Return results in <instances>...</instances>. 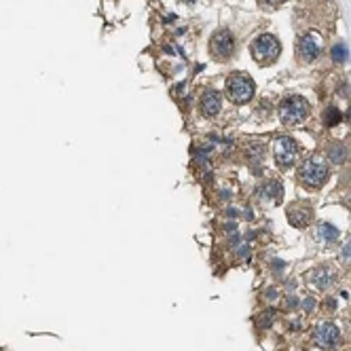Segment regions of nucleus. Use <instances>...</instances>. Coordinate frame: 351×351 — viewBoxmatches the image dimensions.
<instances>
[{
	"label": "nucleus",
	"instance_id": "obj_1",
	"mask_svg": "<svg viewBox=\"0 0 351 351\" xmlns=\"http://www.w3.org/2000/svg\"><path fill=\"white\" fill-rule=\"evenodd\" d=\"M328 176H330L328 163H326V159H322V157L305 159L298 170V180L305 188H322L326 184Z\"/></svg>",
	"mask_w": 351,
	"mask_h": 351
},
{
	"label": "nucleus",
	"instance_id": "obj_2",
	"mask_svg": "<svg viewBox=\"0 0 351 351\" xmlns=\"http://www.w3.org/2000/svg\"><path fill=\"white\" fill-rule=\"evenodd\" d=\"M250 51H252V58L256 59V64L271 66L275 64L279 53H282V45H279L277 36H273V34H261V36L252 40Z\"/></svg>",
	"mask_w": 351,
	"mask_h": 351
},
{
	"label": "nucleus",
	"instance_id": "obj_3",
	"mask_svg": "<svg viewBox=\"0 0 351 351\" xmlns=\"http://www.w3.org/2000/svg\"><path fill=\"white\" fill-rule=\"evenodd\" d=\"M227 97L233 104H245L254 97V81L245 72H233L227 79Z\"/></svg>",
	"mask_w": 351,
	"mask_h": 351
},
{
	"label": "nucleus",
	"instance_id": "obj_4",
	"mask_svg": "<svg viewBox=\"0 0 351 351\" xmlns=\"http://www.w3.org/2000/svg\"><path fill=\"white\" fill-rule=\"evenodd\" d=\"M309 115V102L300 95H288L279 104V118L284 125H298L303 123Z\"/></svg>",
	"mask_w": 351,
	"mask_h": 351
},
{
	"label": "nucleus",
	"instance_id": "obj_5",
	"mask_svg": "<svg viewBox=\"0 0 351 351\" xmlns=\"http://www.w3.org/2000/svg\"><path fill=\"white\" fill-rule=\"evenodd\" d=\"M273 154H275V163L279 167H284V170H288V167L294 165V161L298 157V146L292 138L282 136L273 142Z\"/></svg>",
	"mask_w": 351,
	"mask_h": 351
},
{
	"label": "nucleus",
	"instance_id": "obj_6",
	"mask_svg": "<svg viewBox=\"0 0 351 351\" xmlns=\"http://www.w3.org/2000/svg\"><path fill=\"white\" fill-rule=\"evenodd\" d=\"M209 53L214 55V59L224 61L231 59L235 53V38L229 30H218L209 40Z\"/></svg>",
	"mask_w": 351,
	"mask_h": 351
},
{
	"label": "nucleus",
	"instance_id": "obj_7",
	"mask_svg": "<svg viewBox=\"0 0 351 351\" xmlns=\"http://www.w3.org/2000/svg\"><path fill=\"white\" fill-rule=\"evenodd\" d=\"M336 279H339V273L330 264H320L309 273V282L318 288V290H330V288L336 284Z\"/></svg>",
	"mask_w": 351,
	"mask_h": 351
},
{
	"label": "nucleus",
	"instance_id": "obj_8",
	"mask_svg": "<svg viewBox=\"0 0 351 351\" xmlns=\"http://www.w3.org/2000/svg\"><path fill=\"white\" fill-rule=\"evenodd\" d=\"M313 220V207L309 205V203H292L290 207H288V222L292 224V227L296 229H307L309 224Z\"/></svg>",
	"mask_w": 351,
	"mask_h": 351
},
{
	"label": "nucleus",
	"instance_id": "obj_9",
	"mask_svg": "<svg viewBox=\"0 0 351 351\" xmlns=\"http://www.w3.org/2000/svg\"><path fill=\"white\" fill-rule=\"evenodd\" d=\"M220 108H222V97H220L218 91H214V89H205V91H203L201 97H199L201 115L205 117V118H214L220 112Z\"/></svg>",
	"mask_w": 351,
	"mask_h": 351
},
{
	"label": "nucleus",
	"instance_id": "obj_10",
	"mask_svg": "<svg viewBox=\"0 0 351 351\" xmlns=\"http://www.w3.org/2000/svg\"><path fill=\"white\" fill-rule=\"evenodd\" d=\"M322 53V40L315 34H305L303 38L298 40V58L303 61H313L318 59Z\"/></svg>",
	"mask_w": 351,
	"mask_h": 351
},
{
	"label": "nucleus",
	"instance_id": "obj_11",
	"mask_svg": "<svg viewBox=\"0 0 351 351\" xmlns=\"http://www.w3.org/2000/svg\"><path fill=\"white\" fill-rule=\"evenodd\" d=\"M315 343L320 347H334L341 339V330L336 328V324H322L313 334Z\"/></svg>",
	"mask_w": 351,
	"mask_h": 351
},
{
	"label": "nucleus",
	"instance_id": "obj_12",
	"mask_svg": "<svg viewBox=\"0 0 351 351\" xmlns=\"http://www.w3.org/2000/svg\"><path fill=\"white\" fill-rule=\"evenodd\" d=\"M282 195H284V188L277 180H266L264 184H261V188H258V197L263 201H279Z\"/></svg>",
	"mask_w": 351,
	"mask_h": 351
},
{
	"label": "nucleus",
	"instance_id": "obj_13",
	"mask_svg": "<svg viewBox=\"0 0 351 351\" xmlns=\"http://www.w3.org/2000/svg\"><path fill=\"white\" fill-rule=\"evenodd\" d=\"M339 229L334 227V224H330V222H322L320 227H318V239L322 243H334L336 239H339Z\"/></svg>",
	"mask_w": 351,
	"mask_h": 351
},
{
	"label": "nucleus",
	"instance_id": "obj_14",
	"mask_svg": "<svg viewBox=\"0 0 351 351\" xmlns=\"http://www.w3.org/2000/svg\"><path fill=\"white\" fill-rule=\"evenodd\" d=\"M328 159L332 163H345L347 161V146L341 142H332L328 144Z\"/></svg>",
	"mask_w": 351,
	"mask_h": 351
},
{
	"label": "nucleus",
	"instance_id": "obj_15",
	"mask_svg": "<svg viewBox=\"0 0 351 351\" xmlns=\"http://www.w3.org/2000/svg\"><path fill=\"white\" fill-rule=\"evenodd\" d=\"M245 154H248L250 161H263V154H264V146L258 144V142H250L248 146H245Z\"/></svg>",
	"mask_w": 351,
	"mask_h": 351
},
{
	"label": "nucleus",
	"instance_id": "obj_16",
	"mask_svg": "<svg viewBox=\"0 0 351 351\" xmlns=\"http://www.w3.org/2000/svg\"><path fill=\"white\" fill-rule=\"evenodd\" d=\"M341 118H343V115L339 112V108H334V106H328V108H326V112H324V123L328 125V127H334V125H339Z\"/></svg>",
	"mask_w": 351,
	"mask_h": 351
},
{
	"label": "nucleus",
	"instance_id": "obj_17",
	"mask_svg": "<svg viewBox=\"0 0 351 351\" xmlns=\"http://www.w3.org/2000/svg\"><path fill=\"white\" fill-rule=\"evenodd\" d=\"M330 55H332V59L336 61V64H343V61H347L349 51H347L345 43H336L332 49H330Z\"/></svg>",
	"mask_w": 351,
	"mask_h": 351
},
{
	"label": "nucleus",
	"instance_id": "obj_18",
	"mask_svg": "<svg viewBox=\"0 0 351 351\" xmlns=\"http://www.w3.org/2000/svg\"><path fill=\"white\" fill-rule=\"evenodd\" d=\"M273 320H275V311H273V309H266L261 318H258V326H261V328H271L273 326Z\"/></svg>",
	"mask_w": 351,
	"mask_h": 351
},
{
	"label": "nucleus",
	"instance_id": "obj_19",
	"mask_svg": "<svg viewBox=\"0 0 351 351\" xmlns=\"http://www.w3.org/2000/svg\"><path fill=\"white\" fill-rule=\"evenodd\" d=\"M341 261L345 264H351V239L341 248Z\"/></svg>",
	"mask_w": 351,
	"mask_h": 351
},
{
	"label": "nucleus",
	"instance_id": "obj_20",
	"mask_svg": "<svg viewBox=\"0 0 351 351\" xmlns=\"http://www.w3.org/2000/svg\"><path fill=\"white\" fill-rule=\"evenodd\" d=\"M235 250H237V256L243 258V261H250V245L248 243H239V245H235Z\"/></svg>",
	"mask_w": 351,
	"mask_h": 351
},
{
	"label": "nucleus",
	"instance_id": "obj_21",
	"mask_svg": "<svg viewBox=\"0 0 351 351\" xmlns=\"http://www.w3.org/2000/svg\"><path fill=\"white\" fill-rule=\"evenodd\" d=\"M315 309V298H311V296H307L305 300H303V311H307V313H311Z\"/></svg>",
	"mask_w": 351,
	"mask_h": 351
},
{
	"label": "nucleus",
	"instance_id": "obj_22",
	"mask_svg": "<svg viewBox=\"0 0 351 351\" xmlns=\"http://www.w3.org/2000/svg\"><path fill=\"white\" fill-rule=\"evenodd\" d=\"M298 305V298L294 296V294H288L286 296V309H292V307H296Z\"/></svg>",
	"mask_w": 351,
	"mask_h": 351
},
{
	"label": "nucleus",
	"instance_id": "obj_23",
	"mask_svg": "<svg viewBox=\"0 0 351 351\" xmlns=\"http://www.w3.org/2000/svg\"><path fill=\"white\" fill-rule=\"evenodd\" d=\"M261 4H264V6H269V9H273V6H277V4H282L284 0H258Z\"/></svg>",
	"mask_w": 351,
	"mask_h": 351
},
{
	"label": "nucleus",
	"instance_id": "obj_24",
	"mask_svg": "<svg viewBox=\"0 0 351 351\" xmlns=\"http://www.w3.org/2000/svg\"><path fill=\"white\" fill-rule=\"evenodd\" d=\"M324 307H326V311H328V309H330V311H334V309H336V300H334L332 296H330V298H326Z\"/></svg>",
	"mask_w": 351,
	"mask_h": 351
},
{
	"label": "nucleus",
	"instance_id": "obj_25",
	"mask_svg": "<svg viewBox=\"0 0 351 351\" xmlns=\"http://www.w3.org/2000/svg\"><path fill=\"white\" fill-rule=\"evenodd\" d=\"M277 290H275V288H269V290H266V298H269V300H275L277 298Z\"/></svg>",
	"mask_w": 351,
	"mask_h": 351
},
{
	"label": "nucleus",
	"instance_id": "obj_26",
	"mask_svg": "<svg viewBox=\"0 0 351 351\" xmlns=\"http://www.w3.org/2000/svg\"><path fill=\"white\" fill-rule=\"evenodd\" d=\"M347 121H349V125H351V108L347 110Z\"/></svg>",
	"mask_w": 351,
	"mask_h": 351
},
{
	"label": "nucleus",
	"instance_id": "obj_27",
	"mask_svg": "<svg viewBox=\"0 0 351 351\" xmlns=\"http://www.w3.org/2000/svg\"><path fill=\"white\" fill-rule=\"evenodd\" d=\"M182 2H184V4H193L195 0H182Z\"/></svg>",
	"mask_w": 351,
	"mask_h": 351
}]
</instances>
